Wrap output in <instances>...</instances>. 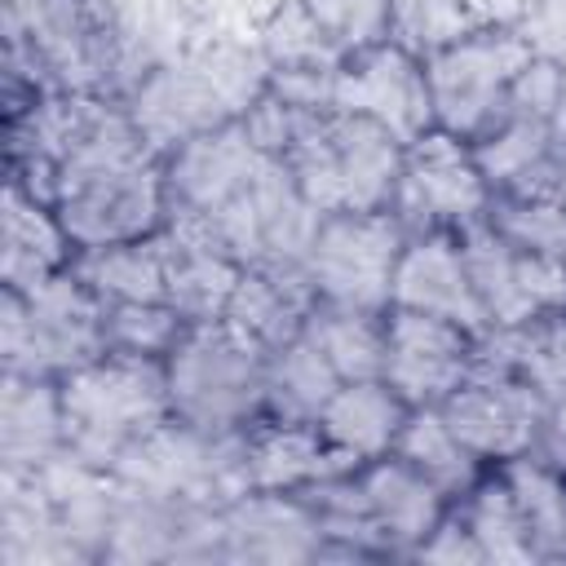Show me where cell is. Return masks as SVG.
<instances>
[{
  "label": "cell",
  "instance_id": "1",
  "mask_svg": "<svg viewBox=\"0 0 566 566\" xmlns=\"http://www.w3.org/2000/svg\"><path fill=\"white\" fill-rule=\"evenodd\" d=\"M53 208L75 252L146 239L168 226L164 155L146 146L124 102H115L88 142L57 168Z\"/></svg>",
  "mask_w": 566,
  "mask_h": 566
},
{
  "label": "cell",
  "instance_id": "2",
  "mask_svg": "<svg viewBox=\"0 0 566 566\" xmlns=\"http://www.w3.org/2000/svg\"><path fill=\"white\" fill-rule=\"evenodd\" d=\"M270 88V62L261 49L234 40H208L181 57L155 66L128 97V115L155 155H172L181 142L234 124Z\"/></svg>",
  "mask_w": 566,
  "mask_h": 566
},
{
  "label": "cell",
  "instance_id": "3",
  "mask_svg": "<svg viewBox=\"0 0 566 566\" xmlns=\"http://www.w3.org/2000/svg\"><path fill=\"white\" fill-rule=\"evenodd\" d=\"M40 93L115 97L102 0H4V115Z\"/></svg>",
  "mask_w": 566,
  "mask_h": 566
},
{
  "label": "cell",
  "instance_id": "4",
  "mask_svg": "<svg viewBox=\"0 0 566 566\" xmlns=\"http://www.w3.org/2000/svg\"><path fill=\"white\" fill-rule=\"evenodd\" d=\"M301 195L327 212H380L394 203L402 142L376 119L349 111H305L287 146Z\"/></svg>",
  "mask_w": 566,
  "mask_h": 566
},
{
  "label": "cell",
  "instance_id": "5",
  "mask_svg": "<svg viewBox=\"0 0 566 566\" xmlns=\"http://www.w3.org/2000/svg\"><path fill=\"white\" fill-rule=\"evenodd\" d=\"M57 389H62V416H66V447L106 473L137 438L172 420L164 358L106 349L102 358L66 371Z\"/></svg>",
  "mask_w": 566,
  "mask_h": 566
},
{
  "label": "cell",
  "instance_id": "6",
  "mask_svg": "<svg viewBox=\"0 0 566 566\" xmlns=\"http://www.w3.org/2000/svg\"><path fill=\"white\" fill-rule=\"evenodd\" d=\"M270 354L234 332L226 318L190 323L181 345L164 358L172 420L203 433H243L265 416Z\"/></svg>",
  "mask_w": 566,
  "mask_h": 566
},
{
  "label": "cell",
  "instance_id": "7",
  "mask_svg": "<svg viewBox=\"0 0 566 566\" xmlns=\"http://www.w3.org/2000/svg\"><path fill=\"white\" fill-rule=\"evenodd\" d=\"M106 354V305L66 265L62 274L0 296V363L18 376L62 380Z\"/></svg>",
  "mask_w": 566,
  "mask_h": 566
},
{
  "label": "cell",
  "instance_id": "8",
  "mask_svg": "<svg viewBox=\"0 0 566 566\" xmlns=\"http://www.w3.org/2000/svg\"><path fill=\"white\" fill-rule=\"evenodd\" d=\"M243 433H203L181 420H164L159 429L137 438L111 473L124 491L177 509H226L230 500L248 495Z\"/></svg>",
  "mask_w": 566,
  "mask_h": 566
},
{
  "label": "cell",
  "instance_id": "9",
  "mask_svg": "<svg viewBox=\"0 0 566 566\" xmlns=\"http://www.w3.org/2000/svg\"><path fill=\"white\" fill-rule=\"evenodd\" d=\"M531 57H535L531 35L513 27H478L455 44L429 53L424 80H429L433 124L464 142H478L491 124H500L513 80L526 71Z\"/></svg>",
  "mask_w": 566,
  "mask_h": 566
},
{
  "label": "cell",
  "instance_id": "10",
  "mask_svg": "<svg viewBox=\"0 0 566 566\" xmlns=\"http://www.w3.org/2000/svg\"><path fill=\"white\" fill-rule=\"evenodd\" d=\"M402 243H407V226L394 217V208L327 212L305 252V279L314 296L327 305L389 314Z\"/></svg>",
  "mask_w": 566,
  "mask_h": 566
},
{
  "label": "cell",
  "instance_id": "11",
  "mask_svg": "<svg viewBox=\"0 0 566 566\" xmlns=\"http://www.w3.org/2000/svg\"><path fill=\"white\" fill-rule=\"evenodd\" d=\"M199 221H208V230L239 265L305 270V252L314 243L323 212L301 195L287 159H270L230 203Z\"/></svg>",
  "mask_w": 566,
  "mask_h": 566
},
{
  "label": "cell",
  "instance_id": "12",
  "mask_svg": "<svg viewBox=\"0 0 566 566\" xmlns=\"http://www.w3.org/2000/svg\"><path fill=\"white\" fill-rule=\"evenodd\" d=\"M491 203L495 190L473 159V142L433 124L429 133L402 146V172L389 208L407 226V234L464 230L473 221H486Z\"/></svg>",
  "mask_w": 566,
  "mask_h": 566
},
{
  "label": "cell",
  "instance_id": "13",
  "mask_svg": "<svg viewBox=\"0 0 566 566\" xmlns=\"http://www.w3.org/2000/svg\"><path fill=\"white\" fill-rule=\"evenodd\" d=\"M478 367V336L451 318L420 314V310H389L385 314V367L380 380L407 407H438L447 402Z\"/></svg>",
  "mask_w": 566,
  "mask_h": 566
},
{
  "label": "cell",
  "instance_id": "14",
  "mask_svg": "<svg viewBox=\"0 0 566 566\" xmlns=\"http://www.w3.org/2000/svg\"><path fill=\"white\" fill-rule=\"evenodd\" d=\"M460 248L491 327H522L548 310H566V265L522 252L491 217L464 226Z\"/></svg>",
  "mask_w": 566,
  "mask_h": 566
},
{
  "label": "cell",
  "instance_id": "15",
  "mask_svg": "<svg viewBox=\"0 0 566 566\" xmlns=\"http://www.w3.org/2000/svg\"><path fill=\"white\" fill-rule=\"evenodd\" d=\"M332 111H349L389 128L402 146L433 128V102L424 80V57L398 40H380L363 53H349L332 80Z\"/></svg>",
  "mask_w": 566,
  "mask_h": 566
},
{
  "label": "cell",
  "instance_id": "16",
  "mask_svg": "<svg viewBox=\"0 0 566 566\" xmlns=\"http://www.w3.org/2000/svg\"><path fill=\"white\" fill-rule=\"evenodd\" d=\"M455 438L482 460V464H504L517 455L535 451L539 420H544V398L531 389L522 376L504 367H473V376L438 402Z\"/></svg>",
  "mask_w": 566,
  "mask_h": 566
},
{
  "label": "cell",
  "instance_id": "17",
  "mask_svg": "<svg viewBox=\"0 0 566 566\" xmlns=\"http://www.w3.org/2000/svg\"><path fill=\"white\" fill-rule=\"evenodd\" d=\"M270 159L243 119L221 124L212 133H199L190 142H181L172 155H164V177H168V208L172 212H190V217H212L221 203H230Z\"/></svg>",
  "mask_w": 566,
  "mask_h": 566
},
{
  "label": "cell",
  "instance_id": "18",
  "mask_svg": "<svg viewBox=\"0 0 566 566\" xmlns=\"http://www.w3.org/2000/svg\"><path fill=\"white\" fill-rule=\"evenodd\" d=\"M323 526L301 491H248L221 509V562H318Z\"/></svg>",
  "mask_w": 566,
  "mask_h": 566
},
{
  "label": "cell",
  "instance_id": "19",
  "mask_svg": "<svg viewBox=\"0 0 566 566\" xmlns=\"http://www.w3.org/2000/svg\"><path fill=\"white\" fill-rule=\"evenodd\" d=\"M394 305L451 318V323L469 327L473 336H482L491 327L486 314H482V301L473 292L469 265H464L460 230H416V234H407L398 270H394Z\"/></svg>",
  "mask_w": 566,
  "mask_h": 566
},
{
  "label": "cell",
  "instance_id": "20",
  "mask_svg": "<svg viewBox=\"0 0 566 566\" xmlns=\"http://www.w3.org/2000/svg\"><path fill=\"white\" fill-rule=\"evenodd\" d=\"M164 252H168V305L186 323L221 318L243 265L221 248V239L208 230V221H199L190 212H168Z\"/></svg>",
  "mask_w": 566,
  "mask_h": 566
},
{
  "label": "cell",
  "instance_id": "21",
  "mask_svg": "<svg viewBox=\"0 0 566 566\" xmlns=\"http://www.w3.org/2000/svg\"><path fill=\"white\" fill-rule=\"evenodd\" d=\"M354 464L323 438L318 424L261 416L243 433V482L248 491H305Z\"/></svg>",
  "mask_w": 566,
  "mask_h": 566
},
{
  "label": "cell",
  "instance_id": "22",
  "mask_svg": "<svg viewBox=\"0 0 566 566\" xmlns=\"http://www.w3.org/2000/svg\"><path fill=\"white\" fill-rule=\"evenodd\" d=\"M358 486L389 557H416V548L433 535V526L451 509V495L433 486L420 469H411L402 455H380L363 464Z\"/></svg>",
  "mask_w": 566,
  "mask_h": 566
},
{
  "label": "cell",
  "instance_id": "23",
  "mask_svg": "<svg viewBox=\"0 0 566 566\" xmlns=\"http://www.w3.org/2000/svg\"><path fill=\"white\" fill-rule=\"evenodd\" d=\"M75 256V243L53 203L31 195L22 181L4 177L0 203V283L4 292H27L53 274H62Z\"/></svg>",
  "mask_w": 566,
  "mask_h": 566
},
{
  "label": "cell",
  "instance_id": "24",
  "mask_svg": "<svg viewBox=\"0 0 566 566\" xmlns=\"http://www.w3.org/2000/svg\"><path fill=\"white\" fill-rule=\"evenodd\" d=\"M66 451L62 389L49 376L4 371L0 385V473H40Z\"/></svg>",
  "mask_w": 566,
  "mask_h": 566
},
{
  "label": "cell",
  "instance_id": "25",
  "mask_svg": "<svg viewBox=\"0 0 566 566\" xmlns=\"http://www.w3.org/2000/svg\"><path fill=\"white\" fill-rule=\"evenodd\" d=\"M318 305L305 270H261V265H243L230 305H226V323L234 332H243L248 340H256L265 354L287 345L292 336H301L310 310Z\"/></svg>",
  "mask_w": 566,
  "mask_h": 566
},
{
  "label": "cell",
  "instance_id": "26",
  "mask_svg": "<svg viewBox=\"0 0 566 566\" xmlns=\"http://www.w3.org/2000/svg\"><path fill=\"white\" fill-rule=\"evenodd\" d=\"M407 411L411 407L380 376L376 380H345L332 394V402L323 407L318 429L354 469H363L380 455H394L398 433L407 424Z\"/></svg>",
  "mask_w": 566,
  "mask_h": 566
},
{
  "label": "cell",
  "instance_id": "27",
  "mask_svg": "<svg viewBox=\"0 0 566 566\" xmlns=\"http://www.w3.org/2000/svg\"><path fill=\"white\" fill-rule=\"evenodd\" d=\"M0 562L4 566L84 562L35 473H0Z\"/></svg>",
  "mask_w": 566,
  "mask_h": 566
},
{
  "label": "cell",
  "instance_id": "28",
  "mask_svg": "<svg viewBox=\"0 0 566 566\" xmlns=\"http://www.w3.org/2000/svg\"><path fill=\"white\" fill-rule=\"evenodd\" d=\"M478 367L522 376L539 398L566 389V310H548L522 327H486L478 336Z\"/></svg>",
  "mask_w": 566,
  "mask_h": 566
},
{
  "label": "cell",
  "instance_id": "29",
  "mask_svg": "<svg viewBox=\"0 0 566 566\" xmlns=\"http://www.w3.org/2000/svg\"><path fill=\"white\" fill-rule=\"evenodd\" d=\"M71 270L88 283V292L102 305H124V301H168V252H164V230L128 243H106V248H84L71 256Z\"/></svg>",
  "mask_w": 566,
  "mask_h": 566
},
{
  "label": "cell",
  "instance_id": "30",
  "mask_svg": "<svg viewBox=\"0 0 566 566\" xmlns=\"http://www.w3.org/2000/svg\"><path fill=\"white\" fill-rule=\"evenodd\" d=\"M340 385L345 380L332 371V363L305 336H292L287 345L270 349V363H265V416L318 424L323 407Z\"/></svg>",
  "mask_w": 566,
  "mask_h": 566
},
{
  "label": "cell",
  "instance_id": "31",
  "mask_svg": "<svg viewBox=\"0 0 566 566\" xmlns=\"http://www.w3.org/2000/svg\"><path fill=\"white\" fill-rule=\"evenodd\" d=\"M301 336L332 363L340 380H376L385 367V314H363L318 301Z\"/></svg>",
  "mask_w": 566,
  "mask_h": 566
},
{
  "label": "cell",
  "instance_id": "32",
  "mask_svg": "<svg viewBox=\"0 0 566 566\" xmlns=\"http://www.w3.org/2000/svg\"><path fill=\"white\" fill-rule=\"evenodd\" d=\"M500 473L513 491L535 562H566V473L544 464L535 451L504 460Z\"/></svg>",
  "mask_w": 566,
  "mask_h": 566
},
{
  "label": "cell",
  "instance_id": "33",
  "mask_svg": "<svg viewBox=\"0 0 566 566\" xmlns=\"http://www.w3.org/2000/svg\"><path fill=\"white\" fill-rule=\"evenodd\" d=\"M394 455H402L411 469H420L451 500H460L482 478V460L455 438V429L447 424L442 407H411L407 411V424L398 433Z\"/></svg>",
  "mask_w": 566,
  "mask_h": 566
},
{
  "label": "cell",
  "instance_id": "34",
  "mask_svg": "<svg viewBox=\"0 0 566 566\" xmlns=\"http://www.w3.org/2000/svg\"><path fill=\"white\" fill-rule=\"evenodd\" d=\"M460 513L482 548V562H509V566H526L535 562V548L526 539V526H522V513L513 504V491L504 482V473H482L460 500Z\"/></svg>",
  "mask_w": 566,
  "mask_h": 566
},
{
  "label": "cell",
  "instance_id": "35",
  "mask_svg": "<svg viewBox=\"0 0 566 566\" xmlns=\"http://www.w3.org/2000/svg\"><path fill=\"white\" fill-rule=\"evenodd\" d=\"M256 49L270 62V71H336L345 62V53L327 40L305 0H283L265 18Z\"/></svg>",
  "mask_w": 566,
  "mask_h": 566
},
{
  "label": "cell",
  "instance_id": "36",
  "mask_svg": "<svg viewBox=\"0 0 566 566\" xmlns=\"http://www.w3.org/2000/svg\"><path fill=\"white\" fill-rule=\"evenodd\" d=\"M553 146V124L548 119H531V115H500V124H491L478 142H473V159L482 168V177L491 181V190L509 195Z\"/></svg>",
  "mask_w": 566,
  "mask_h": 566
},
{
  "label": "cell",
  "instance_id": "37",
  "mask_svg": "<svg viewBox=\"0 0 566 566\" xmlns=\"http://www.w3.org/2000/svg\"><path fill=\"white\" fill-rule=\"evenodd\" d=\"M478 27H486V18L469 0H389V40L416 57H429Z\"/></svg>",
  "mask_w": 566,
  "mask_h": 566
},
{
  "label": "cell",
  "instance_id": "38",
  "mask_svg": "<svg viewBox=\"0 0 566 566\" xmlns=\"http://www.w3.org/2000/svg\"><path fill=\"white\" fill-rule=\"evenodd\" d=\"M186 318L168 301H124L106 305V349L115 354H137V358H168L181 336Z\"/></svg>",
  "mask_w": 566,
  "mask_h": 566
},
{
  "label": "cell",
  "instance_id": "39",
  "mask_svg": "<svg viewBox=\"0 0 566 566\" xmlns=\"http://www.w3.org/2000/svg\"><path fill=\"white\" fill-rule=\"evenodd\" d=\"M491 221L522 252H535L553 265H566V203L531 199V195H500L491 203Z\"/></svg>",
  "mask_w": 566,
  "mask_h": 566
},
{
  "label": "cell",
  "instance_id": "40",
  "mask_svg": "<svg viewBox=\"0 0 566 566\" xmlns=\"http://www.w3.org/2000/svg\"><path fill=\"white\" fill-rule=\"evenodd\" d=\"M305 4L345 57L389 40V0H305Z\"/></svg>",
  "mask_w": 566,
  "mask_h": 566
},
{
  "label": "cell",
  "instance_id": "41",
  "mask_svg": "<svg viewBox=\"0 0 566 566\" xmlns=\"http://www.w3.org/2000/svg\"><path fill=\"white\" fill-rule=\"evenodd\" d=\"M416 557L420 562H447V566H478L482 562V548H478V539H473V531H469V522H464L455 500H451L447 517L433 526V535L416 548Z\"/></svg>",
  "mask_w": 566,
  "mask_h": 566
},
{
  "label": "cell",
  "instance_id": "42",
  "mask_svg": "<svg viewBox=\"0 0 566 566\" xmlns=\"http://www.w3.org/2000/svg\"><path fill=\"white\" fill-rule=\"evenodd\" d=\"M535 455L544 464H553L557 473H566V389L553 394V398H544V420H539Z\"/></svg>",
  "mask_w": 566,
  "mask_h": 566
}]
</instances>
